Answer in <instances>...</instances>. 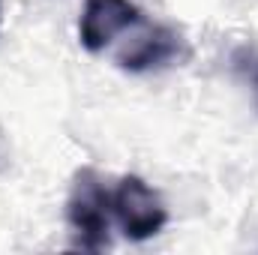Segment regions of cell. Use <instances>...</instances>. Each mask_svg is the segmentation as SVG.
I'll return each mask as SVG.
<instances>
[{
	"mask_svg": "<svg viewBox=\"0 0 258 255\" xmlns=\"http://www.w3.org/2000/svg\"><path fill=\"white\" fill-rule=\"evenodd\" d=\"M66 219L78 234L81 249H105L111 231V192L99 180L93 168H81L72 180L66 201Z\"/></svg>",
	"mask_w": 258,
	"mask_h": 255,
	"instance_id": "obj_1",
	"label": "cell"
},
{
	"mask_svg": "<svg viewBox=\"0 0 258 255\" xmlns=\"http://www.w3.org/2000/svg\"><path fill=\"white\" fill-rule=\"evenodd\" d=\"M111 216L117 219L120 231L129 240H150L168 222V210H165L159 192L150 183H144L138 174L120 177V183L114 186V192H111Z\"/></svg>",
	"mask_w": 258,
	"mask_h": 255,
	"instance_id": "obj_2",
	"label": "cell"
},
{
	"mask_svg": "<svg viewBox=\"0 0 258 255\" xmlns=\"http://www.w3.org/2000/svg\"><path fill=\"white\" fill-rule=\"evenodd\" d=\"M141 12L132 0H84L78 39L87 51H102L132 24H138Z\"/></svg>",
	"mask_w": 258,
	"mask_h": 255,
	"instance_id": "obj_3",
	"label": "cell"
},
{
	"mask_svg": "<svg viewBox=\"0 0 258 255\" xmlns=\"http://www.w3.org/2000/svg\"><path fill=\"white\" fill-rule=\"evenodd\" d=\"M180 57H186L183 36L174 27L156 24V27L144 30L141 36H135L117 54V66L129 69V72H150V69H162V66L177 63Z\"/></svg>",
	"mask_w": 258,
	"mask_h": 255,
	"instance_id": "obj_4",
	"label": "cell"
},
{
	"mask_svg": "<svg viewBox=\"0 0 258 255\" xmlns=\"http://www.w3.org/2000/svg\"><path fill=\"white\" fill-rule=\"evenodd\" d=\"M249 84H252V96H255V108H258V57L249 66Z\"/></svg>",
	"mask_w": 258,
	"mask_h": 255,
	"instance_id": "obj_5",
	"label": "cell"
},
{
	"mask_svg": "<svg viewBox=\"0 0 258 255\" xmlns=\"http://www.w3.org/2000/svg\"><path fill=\"white\" fill-rule=\"evenodd\" d=\"M0 21H3V0H0Z\"/></svg>",
	"mask_w": 258,
	"mask_h": 255,
	"instance_id": "obj_6",
	"label": "cell"
}]
</instances>
